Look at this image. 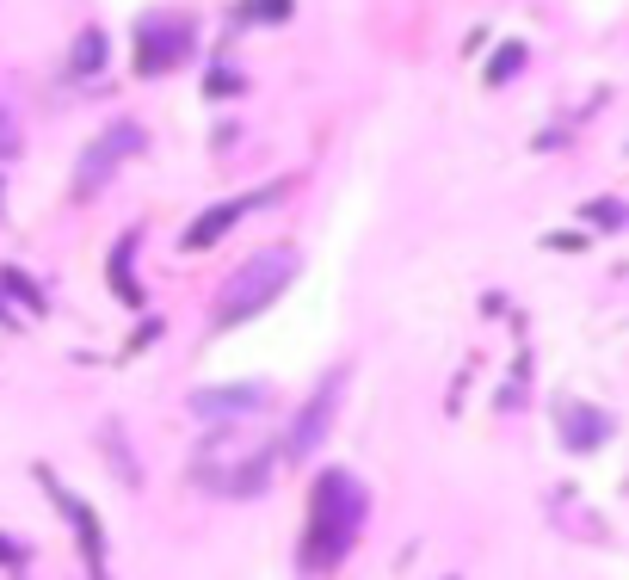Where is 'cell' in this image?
<instances>
[{
  "mask_svg": "<svg viewBox=\"0 0 629 580\" xmlns=\"http://www.w3.org/2000/svg\"><path fill=\"white\" fill-rule=\"evenodd\" d=\"M358 519H364V488L358 476H346V469H321V482L309 494V531H303V568L321 574L333 568L352 537H358Z\"/></svg>",
  "mask_w": 629,
  "mask_h": 580,
  "instance_id": "cell-1",
  "label": "cell"
},
{
  "mask_svg": "<svg viewBox=\"0 0 629 580\" xmlns=\"http://www.w3.org/2000/svg\"><path fill=\"white\" fill-rule=\"evenodd\" d=\"M296 278V253L290 247H266V253H253V260L241 272H229V284L216 290V328H235V321L259 315L278 290Z\"/></svg>",
  "mask_w": 629,
  "mask_h": 580,
  "instance_id": "cell-2",
  "label": "cell"
},
{
  "mask_svg": "<svg viewBox=\"0 0 629 580\" xmlns=\"http://www.w3.org/2000/svg\"><path fill=\"white\" fill-rule=\"evenodd\" d=\"M192 476L210 482V488H222V494H259V488L272 482V451L253 445V439H241L235 426H222L216 439L192 457Z\"/></svg>",
  "mask_w": 629,
  "mask_h": 580,
  "instance_id": "cell-3",
  "label": "cell"
},
{
  "mask_svg": "<svg viewBox=\"0 0 629 580\" xmlns=\"http://www.w3.org/2000/svg\"><path fill=\"white\" fill-rule=\"evenodd\" d=\"M142 142H148V136H142V124H130V118H124V124H111L99 142H87L81 167H74V192H81V198H87V192H99L105 179H111V167H118L124 155H136Z\"/></svg>",
  "mask_w": 629,
  "mask_h": 580,
  "instance_id": "cell-4",
  "label": "cell"
},
{
  "mask_svg": "<svg viewBox=\"0 0 629 580\" xmlns=\"http://www.w3.org/2000/svg\"><path fill=\"white\" fill-rule=\"evenodd\" d=\"M340 395H346V371H327V383L309 395V408L296 414L290 439H284V451H290V457H309V451L327 439V426H333V408H340Z\"/></svg>",
  "mask_w": 629,
  "mask_h": 580,
  "instance_id": "cell-5",
  "label": "cell"
},
{
  "mask_svg": "<svg viewBox=\"0 0 629 580\" xmlns=\"http://www.w3.org/2000/svg\"><path fill=\"white\" fill-rule=\"evenodd\" d=\"M266 383H235V389H198L192 395V414L198 420H210V426H235V420H247V414H259L266 408Z\"/></svg>",
  "mask_w": 629,
  "mask_h": 580,
  "instance_id": "cell-6",
  "label": "cell"
},
{
  "mask_svg": "<svg viewBox=\"0 0 629 580\" xmlns=\"http://www.w3.org/2000/svg\"><path fill=\"white\" fill-rule=\"evenodd\" d=\"M185 44H192L185 19H155V25H142V38H136V75H167V68L185 56Z\"/></svg>",
  "mask_w": 629,
  "mask_h": 580,
  "instance_id": "cell-7",
  "label": "cell"
},
{
  "mask_svg": "<svg viewBox=\"0 0 629 580\" xmlns=\"http://www.w3.org/2000/svg\"><path fill=\"white\" fill-rule=\"evenodd\" d=\"M272 198H278V186H272V192H259V198H229V204L204 210L198 223L185 229V247H210V241H222V235H229V223H235V216H247L253 204H272Z\"/></svg>",
  "mask_w": 629,
  "mask_h": 580,
  "instance_id": "cell-8",
  "label": "cell"
},
{
  "mask_svg": "<svg viewBox=\"0 0 629 580\" xmlns=\"http://www.w3.org/2000/svg\"><path fill=\"white\" fill-rule=\"evenodd\" d=\"M99 68H105V31H99V25H87V31H81V38H74V56H68V75H74V81H93V75H99Z\"/></svg>",
  "mask_w": 629,
  "mask_h": 580,
  "instance_id": "cell-9",
  "label": "cell"
},
{
  "mask_svg": "<svg viewBox=\"0 0 629 580\" xmlns=\"http://www.w3.org/2000/svg\"><path fill=\"white\" fill-rule=\"evenodd\" d=\"M562 439H568L574 451L599 445V439H605V414H592V408H568V414H562Z\"/></svg>",
  "mask_w": 629,
  "mask_h": 580,
  "instance_id": "cell-10",
  "label": "cell"
},
{
  "mask_svg": "<svg viewBox=\"0 0 629 580\" xmlns=\"http://www.w3.org/2000/svg\"><path fill=\"white\" fill-rule=\"evenodd\" d=\"M130 247H136V235L118 241V253H111V290H118L124 303H136V284H130Z\"/></svg>",
  "mask_w": 629,
  "mask_h": 580,
  "instance_id": "cell-11",
  "label": "cell"
},
{
  "mask_svg": "<svg viewBox=\"0 0 629 580\" xmlns=\"http://www.w3.org/2000/svg\"><path fill=\"white\" fill-rule=\"evenodd\" d=\"M518 68H525V44H500L494 62H488V81H512Z\"/></svg>",
  "mask_w": 629,
  "mask_h": 580,
  "instance_id": "cell-12",
  "label": "cell"
},
{
  "mask_svg": "<svg viewBox=\"0 0 629 580\" xmlns=\"http://www.w3.org/2000/svg\"><path fill=\"white\" fill-rule=\"evenodd\" d=\"M241 25H259V19H290V0H241Z\"/></svg>",
  "mask_w": 629,
  "mask_h": 580,
  "instance_id": "cell-13",
  "label": "cell"
},
{
  "mask_svg": "<svg viewBox=\"0 0 629 580\" xmlns=\"http://www.w3.org/2000/svg\"><path fill=\"white\" fill-rule=\"evenodd\" d=\"M586 216H592V223H599V229H617V223H623V204L599 198V204H586Z\"/></svg>",
  "mask_w": 629,
  "mask_h": 580,
  "instance_id": "cell-14",
  "label": "cell"
},
{
  "mask_svg": "<svg viewBox=\"0 0 629 580\" xmlns=\"http://www.w3.org/2000/svg\"><path fill=\"white\" fill-rule=\"evenodd\" d=\"M210 93L222 99V93H241V75H235V68H216V75H210Z\"/></svg>",
  "mask_w": 629,
  "mask_h": 580,
  "instance_id": "cell-15",
  "label": "cell"
},
{
  "mask_svg": "<svg viewBox=\"0 0 629 580\" xmlns=\"http://www.w3.org/2000/svg\"><path fill=\"white\" fill-rule=\"evenodd\" d=\"M0 562H19V543L13 537H0Z\"/></svg>",
  "mask_w": 629,
  "mask_h": 580,
  "instance_id": "cell-16",
  "label": "cell"
},
{
  "mask_svg": "<svg viewBox=\"0 0 629 580\" xmlns=\"http://www.w3.org/2000/svg\"><path fill=\"white\" fill-rule=\"evenodd\" d=\"M0 149H13V130H7V118H0Z\"/></svg>",
  "mask_w": 629,
  "mask_h": 580,
  "instance_id": "cell-17",
  "label": "cell"
}]
</instances>
